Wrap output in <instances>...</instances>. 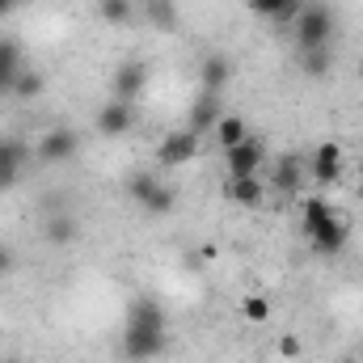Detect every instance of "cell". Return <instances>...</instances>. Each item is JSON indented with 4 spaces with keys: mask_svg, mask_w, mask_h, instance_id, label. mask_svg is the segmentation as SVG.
I'll list each match as a JSON object with an SVG mask.
<instances>
[{
    "mask_svg": "<svg viewBox=\"0 0 363 363\" xmlns=\"http://www.w3.org/2000/svg\"><path fill=\"white\" fill-rule=\"evenodd\" d=\"M43 237H47V245H55V250H68V245L81 237V224H77V216H68V211H55V216H47V220H43Z\"/></svg>",
    "mask_w": 363,
    "mask_h": 363,
    "instance_id": "4fadbf2b",
    "label": "cell"
},
{
    "mask_svg": "<svg viewBox=\"0 0 363 363\" xmlns=\"http://www.w3.org/2000/svg\"><path fill=\"white\" fill-rule=\"evenodd\" d=\"M258 17H267L274 26H291L296 17H300V9L308 4V0H245Z\"/></svg>",
    "mask_w": 363,
    "mask_h": 363,
    "instance_id": "9a60e30c",
    "label": "cell"
},
{
    "mask_svg": "<svg viewBox=\"0 0 363 363\" xmlns=\"http://www.w3.org/2000/svg\"><path fill=\"white\" fill-rule=\"evenodd\" d=\"M274 186H279L283 194H291V190L304 186V165H300V157H283V161H279V169H274Z\"/></svg>",
    "mask_w": 363,
    "mask_h": 363,
    "instance_id": "44dd1931",
    "label": "cell"
},
{
    "mask_svg": "<svg viewBox=\"0 0 363 363\" xmlns=\"http://www.w3.org/2000/svg\"><path fill=\"white\" fill-rule=\"evenodd\" d=\"M262 161H267V144H262L258 135H250L245 144H237V148H228V152H224L228 178H254V174L262 169Z\"/></svg>",
    "mask_w": 363,
    "mask_h": 363,
    "instance_id": "8992f818",
    "label": "cell"
},
{
    "mask_svg": "<svg viewBox=\"0 0 363 363\" xmlns=\"http://www.w3.org/2000/svg\"><path fill=\"white\" fill-rule=\"evenodd\" d=\"M13 271H17V250L0 241V279H4V274H13Z\"/></svg>",
    "mask_w": 363,
    "mask_h": 363,
    "instance_id": "484cf974",
    "label": "cell"
},
{
    "mask_svg": "<svg viewBox=\"0 0 363 363\" xmlns=\"http://www.w3.org/2000/svg\"><path fill=\"white\" fill-rule=\"evenodd\" d=\"M211 135H216V148H237V144H245L250 140V123L241 118V114H220V123L211 127Z\"/></svg>",
    "mask_w": 363,
    "mask_h": 363,
    "instance_id": "2e32d148",
    "label": "cell"
},
{
    "mask_svg": "<svg viewBox=\"0 0 363 363\" xmlns=\"http://www.w3.org/2000/svg\"><path fill=\"white\" fill-rule=\"evenodd\" d=\"M300 68H304V77H330V68H334V51L330 47H308V51H300Z\"/></svg>",
    "mask_w": 363,
    "mask_h": 363,
    "instance_id": "d6986e66",
    "label": "cell"
},
{
    "mask_svg": "<svg viewBox=\"0 0 363 363\" xmlns=\"http://www.w3.org/2000/svg\"><path fill=\"white\" fill-rule=\"evenodd\" d=\"M355 194H359V203H363V182H359V186H355Z\"/></svg>",
    "mask_w": 363,
    "mask_h": 363,
    "instance_id": "f1b7e54d",
    "label": "cell"
},
{
    "mask_svg": "<svg viewBox=\"0 0 363 363\" xmlns=\"http://www.w3.org/2000/svg\"><path fill=\"white\" fill-rule=\"evenodd\" d=\"M97 13H101V21H110V26H123V21H131V0H97Z\"/></svg>",
    "mask_w": 363,
    "mask_h": 363,
    "instance_id": "603a6c76",
    "label": "cell"
},
{
    "mask_svg": "<svg viewBox=\"0 0 363 363\" xmlns=\"http://www.w3.org/2000/svg\"><path fill=\"white\" fill-rule=\"evenodd\" d=\"M359 77H363V64H359Z\"/></svg>",
    "mask_w": 363,
    "mask_h": 363,
    "instance_id": "4dcf8cb0",
    "label": "cell"
},
{
    "mask_svg": "<svg viewBox=\"0 0 363 363\" xmlns=\"http://www.w3.org/2000/svg\"><path fill=\"white\" fill-rule=\"evenodd\" d=\"M148 85V64L144 60H127L123 68H114V81H110V97L118 101H135Z\"/></svg>",
    "mask_w": 363,
    "mask_h": 363,
    "instance_id": "9c48e42d",
    "label": "cell"
},
{
    "mask_svg": "<svg viewBox=\"0 0 363 363\" xmlns=\"http://www.w3.org/2000/svg\"><path fill=\"white\" fill-rule=\"evenodd\" d=\"M241 317H245L250 325L271 321V300H267V296H245V300H241Z\"/></svg>",
    "mask_w": 363,
    "mask_h": 363,
    "instance_id": "7402d4cb",
    "label": "cell"
},
{
    "mask_svg": "<svg viewBox=\"0 0 363 363\" xmlns=\"http://www.w3.org/2000/svg\"><path fill=\"white\" fill-rule=\"evenodd\" d=\"M26 157H30V148L21 144V140H0V190H9L13 182L21 178V169H26Z\"/></svg>",
    "mask_w": 363,
    "mask_h": 363,
    "instance_id": "7c38bea8",
    "label": "cell"
},
{
    "mask_svg": "<svg viewBox=\"0 0 363 363\" xmlns=\"http://www.w3.org/2000/svg\"><path fill=\"white\" fill-rule=\"evenodd\" d=\"M43 89H47V77L38 68H21V77L13 81V97L17 101H34V97H43Z\"/></svg>",
    "mask_w": 363,
    "mask_h": 363,
    "instance_id": "ffe728a7",
    "label": "cell"
},
{
    "mask_svg": "<svg viewBox=\"0 0 363 363\" xmlns=\"http://www.w3.org/2000/svg\"><path fill=\"white\" fill-rule=\"evenodd\" d=\"M169 342V321L165 308L148 296H135L127 308V325H123V359L127 363H148L157 359Z\"/></svg>",
    "mask_w": 363,
    "mask_h": 363,
    "instance_id": "6da1fadb",
    "label": "cell"
},
{
    "mask_svg": "<svg viewBox=\"0 0 363 363\" xmlns=\"http://www.w3.org/2000/svg\"><path fill=\"white\" fill-rule=\"evenodd\" d=\"M228 199L237 203V207H262V199H267V182L254 178H228Z\"/></svg>",
    "mask_w": 363,
    "mask_h": 363,
    "instance_id": "e0dca14e",
    "label": "cell"
},
{
    "mask_svg": "<svg viewBox=\"0 0 363 363\" xmlns=\"http://www.w3.org/2000/svg\"><path fill=\"white\" fill-rule=\"evenodd\" d=\"M199 81H203V93H220L233 81V60L224 51H207L199 60Z\"/></svg>",
    "mask_w": 363,
    "mask_h": 363,
    "instance_id": "8fae6325",
    "label": "cell"
},
{
    "mask_svg": "<svg viewBox=\"0 0 363 363\" xmlns=\"http://www.w3.org/2000/svg\"><path fill=\"white\" fill-rule=\"evenodd\" d=\"M199 258H203V262H216V258H220V250H216L211 241H203V245H199Z\"/></svg>",
    "mask_w": 363,
    "mask_h": 363,
    "instance_id": "4316f807",
    "label": "cell"
},
{
    "mask_svg": "<svg viewBox=\"0 0 363 363\" xmlns=\"http://www.w3.org/2000/svg\"><path fill=\"white\" fill-rule=\"evenodd\" d=\"M148 17L161 30H174V0H148Z\"/></svg>",
    "mask_w": 363,
    "mask_h": 363,
    "instance_id": "cb8c5ba5",
    "label": "cell"
},
{
    "mask_svg": "<svg viewBox=\"0 0 363 363\" xmlns=\"http://www.w3.org/2000/svg\"><path fill=\"white\" fill-rule=\"evenodd\" d=\"M26 60H21V43L17 38H0V97L13 93V81L21 77Z\"/></svg>",
    "mask_w": 363,
    "mask_h": 363,
    "instance_id": "5bb4252c",
    "label": "cell"
},
{
    "mask_svg": "<svg viewBox=\"0 0 363 363\" xmlns=\"http://www.w3.org/2000/svg\"><path fill=\"white\" fill-rule=\"evenodd\" d=\"M127 194H131L148 216H169V211H174V190H169L165 182L148 178V174H135V178L127 182Z\"/></svg>",
    "mask_w": 363,
    "mask_h": 363,
    "instance_id": "277c9868",
    "label": "cell"
},
{
    "mask_svg": "<svg viewBox=\"0 0 363 363\" xmlns=\"http://www.w3.org/2000/svg\"><path fill=\"white\" fill-rule=\"evenodd\" d=\"M131 127H135V106H131V101L110 97V101L97 110V131H101V135L114 140V135H127Z\"/></svg>",
    "mask_w": 363,
    "mask_h": 363,
    "instance_id": "30bf717a",
    "label": "cell"
},
{
    "mask_svg": "<svg viewBox=\"0 0 363 363\" xmlns=\"http://www.w3.org/2000/svg\"><path fill=\"white\" fill-rule=\"evenodd\" d=\"M216 123H220V106H216V93H203V97L194 101V110H190V123H186V127H190L194 135H203V131H211Z\"/></svg>",
    "mask_w": 363,
    "mask_h": 363,
    "instance_id": "ac0fdd59",
    "label": "cell"
},
{
    "mask_svg": "<svg viewBox=\"0 0 363 363\" xmlns=\"http://www.w3.org/2000/svg\"><path fill=\"white\" fill-rule=\"evenodd\" d=\"M300 228H304V241L313 245V254H321V258H338L342 245H347V237H351V228L338 220V211L325 199H308L304 203Z\"/></svg>",
    "mask_w": 363,
    "mask_h": 363,
    "instance_id": "7a4b0ae2",
    "label": "cell"
},
{
    "mask_svg": "<svg viewBox=\"0 0 363 363\" xmlns=\"http://www.w3.org/2000/svg\"><path fill=\"white\" fill-rule=\"evenodd\" d=\"M291 30H296V51L330 47V43H334V30H338V17H334V9H330V4L308 0V4L300 9V17L291 21Z\"/></svg>",
    "mask_w": 363,
    "mask_h": 363,
    "instance_id": "3957f363",
    "label": "cell"
},
{
    "mask_svg": "<svg viewBox=\"0 0 363 363\" xmlns=\"http://www.w3.org/2000/svg\"><path fill=\"white\" fill-rule=\"evenodd\" d=\"M77 148H81V135H77L72 127H51V131H43V140H38V161H43V165H64V161L77 157Z\"/></svg>",
    "mask_w": 363,
    "mask_h": 363,
    "instance_id": "5b68a950",
    "label": "cell"
},
{
    "mask_svg": "<svg viewBox=\"0 0 363 363\" xmlns=\"http://www.w3.org/2000/svg\"><path fill=\"white\" fill-rule=\"evenodd\" d=\"M308 174H313L317 186H334V182L342 178V144H334V140L317 144L313 157H308Z\"/></svg>",
    "mask_w": 363,
    "mask_h": 363,
    "instance_id": "ba28073f",
    "label": "cell"
},
{
    "mask_svg": "<svg viewBox=\"0 0 363 363\" xmlns=\"http://www.w3.org/2000/svg\"><path fill=\"white\" fill-rule=\"evenodd\" d=\"M4 363H21V359H4Z\"/></svg>",
    "mask_w": 363,
    "mask_h": 363,
    "instance_id": "f546056e",
    "label": "cell"
},
{
    "mask_svg": "<svg viewBox=\"0 0 363 363\" xmlns=\"http://www.w3.org/2000/svg\"><path fill=\"white\" fill-rule=\"evenodd\" d=\"M17 4H21V0H0V17H9V13H13Z\"/></svg>",
    "mask_w": 363,
    "mask_h": 363,
    "instance_id": "83f0119b",
    "label": "cell"
},
{
    "mask_svg": "<svg viewBox=\"0 0 363 363\" xmlns=\"http://www.w3.org/2000/svg\"><path fill=\"white\" fill-rule=\"evenodd\" d=\"M279 355H283V359H300V355H304V342H300L296 334H279Z\"/></svg>",
    "mask_w": 363,
    "mask_h": 363,
    "instance_id": "d4e9b609",
    "label": "cell"
},
{
    "mask_svg": "<svg viewBox=\"0 0 363 363\" xmlns=\"http://www.w3.org/2000/svg\"><path fill=\"white\" fill-rule=\"evenodd\" d=\"M199 157V135L186 127V131H169L161 144H157V161L165 165V169H178V165H186V161H194Z\"/></svg>",
    "mask_w": 363,
    "mask_h": 363,
    "instance_id": "52a82bcc",
    "label": "cell"
}]
</instances>
